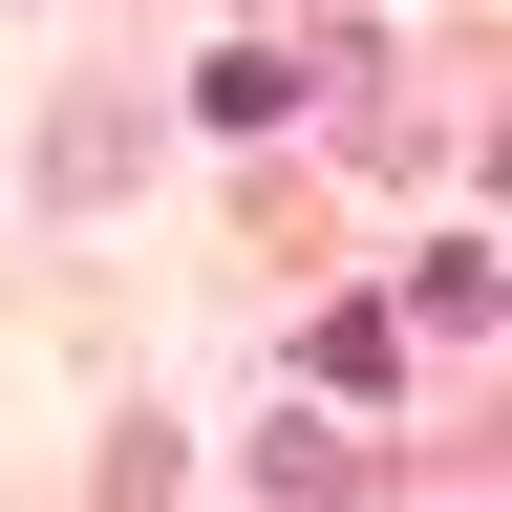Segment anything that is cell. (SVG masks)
<instances>
[{
  "label": "cell",
  "mask_w": 512,
  "mask_h": 512,
  "mask_svg": "<svg viewBox=\"0 0 512 512\" xmlns=\"http://www.w3.org/2000/svg\"><path fill=\"white\" fill-rule=\"evenodd\" d=\"M278 107H299V64H278V43H235L214 86H192V128H278Z\"/></svg>",
  "instance_id": "1"
}]
</instances>
